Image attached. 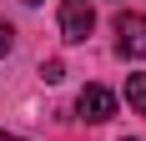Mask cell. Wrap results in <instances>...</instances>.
<instances>
[{
  "label": "cell",
  "instance_id": "obj_1",
  "mask_svg": "<svg viewBox=\"0 0 146 141\" xmlns=\"http://www.w3.org/2000/svg\"><path fill=\"white\" fill-rule=\"evenodd\" d=\"M116 51L121 56H146V15L141 10H121L116 15Z\"/></svg>",
  "mask_w": 146,
  "mask_h": 141
},
{
  "label": "cell",
  "instance_id": "obj_2",
  "mask_svg": "<svg viewBox=\"0 0 146 141\" xmlns=\"http://www.w3.org/2000/svg\"><path fill=\"white\" fill-rule=\"evenodd\" d=\"M96 25V10H91V0H60V35L71 45H81Z\"/></svg>",
  "mask_w": 146,
  "mask_h": 141
},
{
  "label": "cell",
  "instance_id": "obj_3",
  "mask_svg": "<svg viewBox=\"0 0 146 141\" xmlns=\"http://www.w3.org/2000/svg\"><path fill=\"white\" fill-rule=\"evenodd\" d=\"M76 111L86 116V121H111V116H116V96H111L106 86H86V91L76 96Z\"/></svg>",
  "mask_w": 146,
  "mask_h": 141
},
{
  "label": "cell",
  "instance_id": "obj_4",
  "mask_svg": "<svg viewBox=\"0 0 146 141\" xmlns=\"http://www.w3.org/2000/svg\"><path fill=\"white\" fill-rule=\"evenodd\" d=\"M126 101L146 116V76H126Z\"/></svg>",
  "mask_w": 146,
  "mask_h": 141
},
{
  "label": "cell",
  "instance_id": "obj_5",
  "mask_svg": "<svg viewBox=\"0 0 146 141\" xmlns=\"http://www.w3.org/2000/svg\"><path fill=\"white\" fill-rule=\"evenodd\" d=\"M10 45H15V30L0 20V61H5V51H10Z\"/></svg>",
  "mask_w": 146,
  "mask_h": 141
},
{
  "label": "cell",
  "instance_id": "obj_6",
  "mask_svg": "<svg viewBox=\"0 0 146 141\" xmlns=\"http://www.w3.org/2000/svg\"><path fill=\"white\" fill-rule=\"evenodd\" d=\"M40 76H45V81H60V76H66V66H60V61H45Z\"/></svg>",
  "mask_w": 146,
  "mask_h": 141
},
{
  "label": "cell",
  "instance_id": "obj_7",
  "mask_svg": "<svg viewBox=\"0 0 146 141\" xmlns=\"http://www.w3.org/2000/svg\"><path fill=\"white\" fill-rule=\"evenodd\" d=\"M0 141H20V136H5V131H0Z\"/></svg>",
  "mask_w": 146,
  "mask_h": 141
},
{
  "label": "cell",
  "instance_id": "obj_8",
  "mask_svg": "<svg viewBox=\"0 0 146 141\" xmlns=\"http://www.w3.org/2000/svg\"><path fill=\"white\" fill-rule=\"evenodd\" d=\"M25 5H35V0H25Z\"/></svg>",
  "mask_w": 146,
  "mask_h": 141
}]
</instances>
